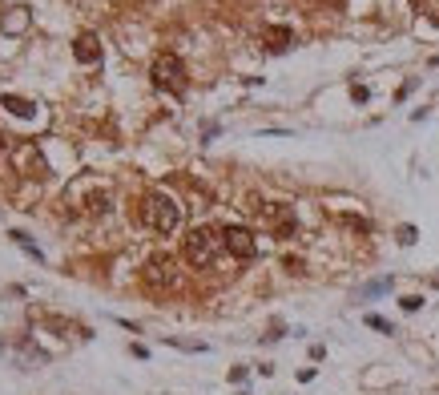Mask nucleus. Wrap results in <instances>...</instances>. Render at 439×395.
Masks as SVG:
<instances>
[{
  "label": "nucleus",
  "instance_id": "obj_1",
  "mask_svg": "<svg viewBox=\"0 0 439 395\" xmlns=\"http://www.w3.org/2000/svg\"><path fill=\"white\" fill-rule=\"evenodd\" d=\"M137 218L146 222L153 234H174L181 222V206L174 202L169 194H162V190H153V194L141 198V210H137Z\"/></svg>",
  "mask_w": 439,
  "mask_h": 395
},
{
  "label": "nucleus",
  "instance_id": "obj_2",
  "mask_svg": "<svg viewBox=\"0 0 439 395\" xmlns=\"http://www.w3.org/2000/svg\"><path fill=\"white\" fill-rule=\"evenodd\" d=\"M149 77H153V85H158V89H165V93H186V85H190L186 61H181V57H174V53H162V57L153 61V69H149Z\"/></svg>",
  "mask_w": 439,
  "mask_h": 395
},
{
  "label": "nucleus",
  "instance_id": "obj_3",
  "mask_svg": "<svg viewBox=\"0 0 439 395\" xmlns=\"http://www.w3.org/2000/svg\"><path fill=\"white\" fill-rule=\"evenodd\" d=\"M222 247V234L210 230V226H194V230L186 234V263L190 266H210L214 254Z\"/></svg>",
  "mask_w": 439,
  "mask_h": 395
},
{
  "label": "nucleus",
  "instance_id": "obj_4",
  "mask_svg": "<svg viewBox=\"0 0 439 395\" xmlns=\"http://www.w3.org/2000/svg\"><path fill=\"white\" fill-rule=\"evenodd\" d=\"M222 247L238 258V263H250L254 254H258V247H254V234L246 230V226H226L222 230Z\"/></svg>",
  "mask_w": 439,
  "mask_h": 395
},
{
  "label": "nucleus",
  "instance_id": "obj_5",
  "mask_svg": "<svg viewBox=\"0 0 439 395\" xmlns=\"http://www.w3.org/2000/svg\"><path fill=\"white\" fill-rule=\"evenodd\" d=\"M146 282L149 286H174V258L169 254H153L146 263Z\"/></svg>",
  "mask_w": 439,
  "mask_h": 395
},
{
  "label": "nucleus",
  "instance_id": "obj_6",
  "mask_svg": "<svg viewBox=\"0 0 439 395\" xmlns=\"http://www.w3.org/2000/svg\"><path fill=\"white\" fill-rule=\"evenodd\" d=\"M270 230H274V238H294V230H298V218H294V206H270Z\"/></svg>",
  "mask_w": 439,
  "mask_h": 395
},
{
  "label": "nucleus",
  "instance_id": "obj_7",
  "mask_svg": "<svg viewBox=\"0 0 439 395\" xmlns=\"http://www.w3.org/2000/svg\"><path fill=\"white\" fill-rule=\"evenodd\" d=\"M73 57H77L81 65H97L101 61V41L93 33H81L77 41H73Z\"/></svg>",
  "mask_w": 439,
  "mask_h": 395
},
{
  "label": "nucleus",
  "instance_id": "obj_8",
  "mask_svg": "<svg viewBox=\"0 0 439 395\" xmlns=\"http://www.w3.org/2000/svg\"><path fill=\"white\" fill-rule=\"evenodd\" d=\"M262 41H266V49H270V53H282V49H291L294 33H291V29H282V25H274V29L262 33Z\"/></svg>",
  "mask_w": 439,
  "mask_h": 395
},
{
  "label": "nucleus",
  "instance_id": "obj_9",
  "mask_svg": "<svg viewBox=\"0 0 439 395\" xmlns=\"http://www.w3.org/2000/svg\"><path fill=\"white\" fill-rule=\"evenodd\" d=\"M0 109H8L13 117H33V113H36V105H33V101L17 97V93H4V97H0Z\"/></svg>",
  "mask_w": 439,
  "mask_h": 395
},
{
  "label": "nucleus",
  "instance_id": "obj_10",
  "mask_svg": "<svg viewBox=\"0 0 439 395\" xmlns=\"http://www.w3.org/2000/svg\"><path fill=\"white\" fill-rule=\"evenodd\" d=\"M85 210H89V214H105V210H109V194H105V190H97V194H89V202H85Z\"/></svg>",
  "mask_w": 439,
  "mask_h": 395
},
{
  "label": "nucleus",
  "instance_id": "obj_11",
  "mask_svg": "<svg viewBox=\"0 0 439 395\" xmlns=\"http://www.w3.org/2000/svg\"><path fill=\"white\" fill-rule=\"evenodd\" d=\"M367 327H375V331H383V335H391V323H387V319H379V314H367Z\"/></svg>",
  "mask_w": 439,
  "mask_h": 395
},
{
  "label": "nucleus",
  "instance_id": "obj_12",
  "mask_svg": "<svg viewBox=\"0 0 439 395\" xmlns=\"http://www.w3.org/2000/svg\"><path fill=\"white\" fill-rule=\"evenodd\" d=\"M399 303H403V311H419V307H423L419 295H407V298H399Z\"/></svg>",
  "mask_w": 439,
  "mask_h": 395
},
{
  "label": "nucleus",
  "instance_id": "obj_13",
  "mask_svg": "<svg viewBox=\"0 0 439 395\" xmlns=\"http://www.w3.org/2000/svg\"><path fill=\"white\" fill-rule=\"evenodd\" d=\"M399 242L411 247V242H415V226H399Z\"/></svg>",
  "mask_w": 439,
  "mask_h": 395
},
{
  "label": "nucleus",
  "instance_id": "obj_14",
  "mask_svg": "<svg viewBox=\"0 0 439 395\" xmlns=\"http://www.w3.org/2000/svg\"><path fill=\"white\" fill-rule=\"evenodd\" d=\"M0 149H4V141H0Z\"/></svg>",
  "mask_w": 439,
  "mask_h": 395
}]
</instances>
